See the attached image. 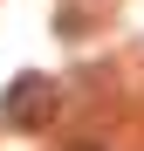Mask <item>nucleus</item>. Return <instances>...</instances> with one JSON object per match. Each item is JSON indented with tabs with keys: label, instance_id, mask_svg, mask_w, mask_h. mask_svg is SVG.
<instances>
[{
	"label": "nucleus",
	"instance_id": "obj_1",
	"mask_svg": "<svg viewBox=\"0 0 144 151\" xmlns=\"http://www.w3.org/2000/svg\"><path fill=\"white\" fill-rule=\"evenodd\" d=\"M62 117V83L41 69H21L7 89H0V124L7 131H55Z\"/></svg>",
	"mask_w": 144,
	"mask_h": 151
}]
</instances>
